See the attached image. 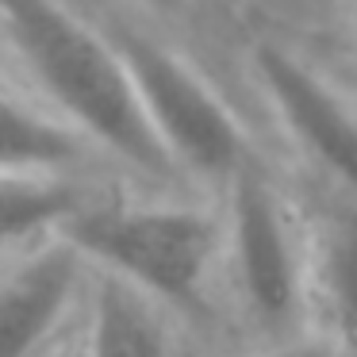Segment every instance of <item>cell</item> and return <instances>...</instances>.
Wrapping results in <instances>:
<instances>
[{
	"instance_id": "1",
	"label": "cell",
	"mask_w": 357,
	"mask_h": 357,
	"mask_svg": "<svg viewBox=\"0 0 357 357\" xmlns=\"http://www.w3.org/2000/svg\"><path fill=\"white\" fill-rule=\"evenodd\" d=\"M4 35L66 123L146 177H185L158 139L112 35L93 31L66 0H4Z\"/></svg>"
},
{
	"instance_id": "2",
	"label": "cell",
	"mask_w": 357,
	"mask_h": 357,
	"mask_svg": "<svg viewBox=\"0 0 357 357\" xmlns=\"http://www.w3.org/2000/svg\"><path fill=\"white\" fill-rule=\"evenodd\" d=\"M104 277H119L154 303L204 311L219 231L204 211L173 204H85L62 234Z\"/></svg>"
},
{
	"instance_id": "3",
	"label": "cell",
	"mask_w": 357,
	"mask_h": 357,
	"mask_svg": "<svg viewBox=\"0 0 357 357\" xmlns=\"http://www.w3.org/2000/svg\"><path fill=\"white\" fill-rule=\"evenodd\" d=\"M112 43L123 54L142 108L181 173L231 181L254 158L234 112L181 54L131 27H116Z\"/></svg>"
},
{
	"instance_id": "4",
	"label": "cell",
	"mask_w": 357,
	"mask_h": 357,
	"mask_svg": "<svg viewBox=\"0 0 357 357\" xmlns=\"http://www.w3.org/2000/svg\"><path fill=\"white\" fill-rule=\"evenodd\" d=\"M227 188V242L242 300L257 323L288 326L307 303V234L296 227L284 196L254 158Z\"/></svg>"
},
{
	"instance_id": "5",
	"label": "cell",
	"mask_w": 357,
	"mask_h": 357,
	"mask_svg": "<svg viewBox=\"0 0 357 357\" xmlns=\"http://www.w3.org/2000/svg\"><path fill=\"white\" fill-rule=\"evenodd\" d=\"M254 73L303 154L357 196V112L300 54L273 39L254 43Z\"/></svg>"
},
{
	"instance_id": "6",
	"label": "cell",
	"mask_w": 357,
	"mask_h": 357,
	"mask_svg": "<svg viewBox=\"0 0 357 357\" xmlns=\"http://www.w3.org/2000/svg\"><path fill=\"white\" fill-rule=\"evenodd\" d=\"M85 257L66 238H50L27 250L20 265H12L0 292V334L4 357H39V349L54 338L70 300L77 296Z\"/></svg>"
},
{
	"instance_id": "7",
	"label": "cell",
	"mask_w": 357,
	"mask_h": 357,
	"mask_svg": "<svg viewBox=\"0 0 357 357\" xmlns=\"http://www.w3.org/2000/svg\"><path fill=\"white\" fill-rule=\"evenodd\" d=\"M307 303H315L334 349L357 357V196H334L311 215Z\"/></svg>"
},
{
	"instance_id": "8",
	"label": "cell",
	"mask_w": 357,
	"mask_h": 357,
	"mask_svg": "<svg viewBox=\"0 0 357 357\" xmlns=\"http://www.w3.org/2000/svg\"><path fill=\"white\" fill-rule=\"evenodd\" d=\"M89 357H173L158 303L119 277H104L93 300L89 326Z\"/></svg>"
},
{
	"instance_id": "9",
	"label": "cell",
	"mask_w": 357,
	"mask_h": 357,
	"mask_svg": "<svg viewBox=\"0 0 357 357\" xmlns=\"http://www.w3.org/2000/svg\"><path fill=\"white\" fill-rule=\"evenodd\" d=\"M81 139L62 116L39 112L16 93L4 96V173H66L81 158Z\"/></svg>"
},
{
	"instance_id": "10",
	"label": "cell",
	"mask_w": 357,
	"mask_h": 357,
	"mask_svg": "<svg viewBox=\"0 0 357 357\" xmlns=\"http://www.w3.org/2000/svg\"><path fill=\"white\" fill-rule=\"evenodd\" d=\"M85 208L66 173H4V238L27 242L35 234H62Z\"/></svg>"
},
{
	"instance_id": "11",
	"label": "cell",
	"mask_w": 357,
	"mask_h": 357,
	"mask_svg": "<svg viewBox=\"0 0 357 357\" xmlns=\"http://www.w3.org/2000/svg\"><path fill=\"white\" fill-rule=\"evenodd\" d=\"M269 357H326L319 349H280V354H269Z\"/></svg>"
},
{
	"instance_id": "12",
	"label": "cell",
	"mask_w": 357,
	"mask_h": 357,
	"mask_svg": "<svg viewBox=\"0 0 357 357\" xmlns=\"http://www.w3.org/2000/svg\"><path fill=\"white\" fill-rule=\"evenodd\" d=\"M349 8H354V24H357V0H349Z\"/></svg>"
}]
</instances>
